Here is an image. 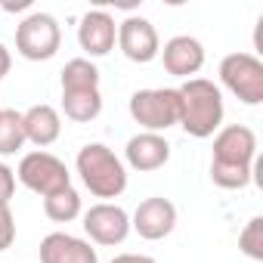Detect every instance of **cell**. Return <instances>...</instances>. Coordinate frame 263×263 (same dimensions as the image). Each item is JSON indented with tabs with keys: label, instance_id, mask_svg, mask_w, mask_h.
Returning a JSON list of instances; mask_svg holds the SVG:
<instances>
[{
	"label": "cell",
	"instance_id": "cell-8",
	"mask_svg": "<svg viewBox=\"0 0 263 263\" xmlns=\"http://www.w3.org/2000/svg\"><path fill=\"white\" fill-rule=\"evenodd\" d=\"M84 232L90 235V241L96 245H121L130 235V217L121 204H108L99 201L84 214Z\"/></svg>",
	"mask_w": 263,
	"mask_h": 263
},
{
	"label": "cell",
	"instance_id": "cell-2",
	"mask_svg": "<svg viewBox=\"0 0 263 263\" xmlns=\"http://www.w3.org/2000/svg\"><path fill=\"white\" fill-rule=\"evenodd\" d=\"M74 167L81 174V183L96 198H118L127 189V167H124V161L102 143H87L78 152Z\"/></svg>",
	"mask_w": 263,
	"mask_h": 263
},
{
	"label": "cell",
	"instance_id": "cell-11",
	"mask_svg": "<svg viewBox=\"0 0 263 263\" xmlns=\"http://www.w3.org/2000/svg\"><path fill=\"white\" fill-rule=\"evenodd\" d=\"M161 62H164V71L174 74V78H192L201 71L204 65V47L198 37H189V34H177L164 44V50L158 53Z\"/></svg>",
	"mask_w": 263,
	"mask_h": 263
},
{
	"label": "cell",
	"instance_id": "cell-5",
	"mask_svg": "<svg viewBox=\"0 0 263 263\" xmlns=\"http://www.w3.org/2000/svg\"><path fill=\"white\" fill-rule=\"evenodd\" d=\"M220 81L245 105H260L263 102V62L257 56H251V53H229V56H223Z\"/></svg>",
	"mask_w": 263,
	"mask_h": 263
},
{
	"label": "cell",
	"instance_id": "cell-21",
	"mask_svg": "<svg viewBox=\"0 0 263 263\" xmlns=\"http://www.w3.org/2000/svg\"><path fill=\"white\" fill-rule=\"evenodd\" d=\"M238 248L251 260H263V217H251L238 232Z\"/></svg>",
	"mask_w": 263,
	"mask_h": 263
},
{
	"label": "cell",
	"instance_id": "cell-3",
	"mask_svg": "<svg viewBox=\"0 0 263 263\" xmlns=\"http://www.w3.org/2000/svg\"><path fill=\"white\" fill-rule=\"evenodd\" d=\"M130 115L146 134H161V130L180 124V93L174 87L137 90L130 96Z\"/></svg>",
	"mask_w": 263,
	"mask_h": 263
},
{
	"label": "cell",
	"instance_id": "cell-19",
	"mask_svg": "<svg viewBox=\"0 0 263 263\" xmlns=\"http://www.w3.org/2000/svg\"><path fill=\"white\" fill-rule=\"evenodd\" d=\"M22 146H25L22 111H16V108H0V155H16Z\"/></svg>",
	"mask_w": 263,
	"mask_h": 263
},
{
	"label": "cell",
	"instance_id": "cell-12",
	"mask_svg": "<svg viewBox=\"0 0 263 263\" xmlns=\"http://www.w3.org/2000/svg\"><path fill=\"white\" fill-rule=\"evenodd\" d=\"M118 41V22L105 10H90L78 25V44L87 56H108Z\"/></svg>",
	"mask_w": 263,
	"mask_h": 263
},
{
	"label": "cell",
	"instance_id": "cell-15",
	"mask_svg": "<svg viewBox=\"0 0 263 263\" xmlns=\"http://www.w3.org/2000/svg\"><path fill=\"white\" fill-rule=\"evenodd\" d=\"M22 127H25V143H34L37 149H47L62 134V118L53 105L41 102V105H31L28 111H22Z\"/></svg>",
	"mask_w": 263,
	"mask_h": 263
},
{
	"label": "cell",
	"instance_id": "cell-6",
	"mask_svg": "<svg viewBox=\"0 0 263 263\" xmlns=\"http://www.w3.org/2000/svg\"><path fill=\"white\" fill-rule=\"evenodd\" d=\"M16 177H19L22 186H28L31 192H37L44 198L59 192V189H65V186H71V174H68L65 161H59L50 152H28V155H22Z\"/></svg>",
	"mask_w": 263,
	"mask_h": 263
},
{
	"label": "cell",
	"instance_id": "cell-23",
	"mask_svg": "<svg viewBox=\"0 0 263 263\" xmlns=\"http://www.w3.org/2000/svg\"><path fill=\"white\" fill-rule=\"evenodd\" d=\"M13 195H16V171L0 161V204H10Z\"/></svg>",
	"mask_w": 263,
	"mask_h": 263
},
{
	"label": "cell",
	"instance_id": "cell-4",
	"mask_svg": "<svg viewBox=\"0 0 263 263\" xmlns=\"http://www.w3.org/2000/svg\"><path fill=\"white\" fill-rule=\"evenodd\" d=\"M62 47V28L50 13H31L16 28V50L28 62H47Z\"/></svg>",
	"mask_w": 263,
	"mask_h": 263
},
{
	"label": "cell",
	"instance_id": "cell-16",
	"mask_svg": "<svg viewBox=\"0 0 263 263\" xmlns=\"http://www.w3.org/2000/svg\"><path fill=\"white\" fill-rule=\"evenodd\" d=\"M62 108H65L68 121L90 124L102 111V93L99 90H71V93H62Z\"/></svg>",
	"mask_w": 263,
	"mask_h": 263
},
{
	"label": "cell",
	"instance_id": "cell-10",
	"mask_svg": "<svg viewBox=\"0 0 263 263\" xmlns=\"http://www.w3.org/2000/svg\"><path fill=\"white\" fill-rule=\"evenodd\" d=\"M177 226V208L171 198H146L140 201V208L134 211L130 229H137L140 238L146 241H158L164 235H171Z\"/></svg>",
	"mask_w": 263,
	"mask_h": 263
},
{
	"label": "cell",
	"instance_id": "cell-24",
	"mask_svg": "<svg viewBox=\"0 0 263 263\" xmlns=\"http://www.w3.org/2000/svg\"><path fill=\"white\" fill-rule=\"evenodd\" d=\"M108 263H155V260L146 257V254H118V257H111Z\"/></svg>",
	"mask_w": 263,
	"mask_h": 263
},
{
	"label": "cell",
	"instance_id": "cell-9",
	"mask_svg": "<svg viewBox=\"0 0 263 263\" xmlns=\"http://www.w3.org/2000/svg\"><path fill=\"white\" fill-rule=\"evenodd\" d=\"M254 155H257V137L245 124H229L214 137V158L211 161L254 167Z\"/></svg>",
	"mask_w": 263,
	"mask_h": 263
},
{
	"label": "cell",
	"instance_id": "cell-25",
	"mask_svg": "<svg viewBox=\"0 0 263 263\" xmlns=\"http://www.w3.org/2000/svg\"><path fill=\"white\" fill-rule=\"evenodd\" d=\"M10 65H13V56L7 50V44H0V81H4L10 74Z\"/></svg>",
	"mask_w": 263,
	"mask_h": 263
},
{
	"label": "cell",
	"instance_id": "cell-7",
	"mask_svg": "<svg viewBox=\"0 0 263 263\" xmlns=\"http://www.w3.org/2000/svg\"><path fill=\"white\" fill-rule=\"evenodd\" d=\"M118 47H121V53H124L130 62H140V65L158 59V53H161L158 31H155V25H152L149 19H143V16H127V19L118 25Z\"/></svg>",
	"mask_w": 263,
	"mask_h": 263
},
{
	"label": "cell",
	"instance_id": "cell-17",
	"mask_svg": "<svg viewBox=\"0 0 263 263\" xmlns=\"http://www.w3.org/2000/svg\"><path fill=\"white\" fill-rule=\"evenodd\" d=\"M44 214L53 220V223H71L74 217H81V195L74 186H65L53 195L44 198Z\"/></svg>",
	"mask_w": 263,
	"mask_h": 263
},
{
	"label": "cell",
	"instance_id": "cell-14",
	"mask_svg": "<svg viewBox=\"0 0 263 263\" xmlns=\"http://www.w3.org/2000/svg\"><path fill=\"white\" fill-rule=\"evenodd\" d=\"M41 263H99V254L90 241L78 235L50 232L41 241Z\"/></svg>",
	"mask_w": 263,
	"mask_h": 263
},
{
	"label": "cell",
	"instance_id": "cell-20",
	"mask_svg": "<svg viewBox=\"0 0 263 263\" xmlns=\"http://www.w3.org/2000/svg\"><path fill=\"white\" fill-rule=\"evenodd\" d=\"M211 180H214L220 189H245V186L254 180V167H245V164H220V161H211Z\"/></svg>",
	"mask_w": 263,
	"mask_h": 263
},
{
	"label": "cell",
	"instance_id": "cell-1",
	"mask_svg": "<svg viewBox=\"0 0 263 263\" xmlns=\"http://www.w3.org/2000/svg\"><path fill=\"white\" fill-rule=\"evenodd\" d=\"M180 93V127L195 140L214 137L223 124V93L208 78H189Z\"/></svg>",
	"mask_w": 263,
	"mask_h": 263
},
{
	"label": "cell",
	"instance_id": "cell-22",
	"mask_svg": "<svg viewBox=\"0 0 263 263\" xmlns=\"http://www.w3.org/2000/svg\"><path fill=\"white\" fill-rule=\"evenodd\" d=\"M13 241H16V220H13V211H10V204H0V254H4Z\"/></svg>",
	"mask_w": 263,
	"mask_h": 263
},
{
	"label": "cell",
	"instance_id": "cell-18",
	"mask_svg": "<svg viewBox=\"0 0 263 263\" xmlns=\"http://www.w3.org/2000/svg\"><path fill=\"white\" fill-rule=\"evenodd\" d=\"M71 90H99V68L90 59H71L62 68V93Z\"/></svg>",
	"mask_w": 263,
	"mask_h": 263
},
{
	"label": "cell",
	"instance_id": "cell-13",
	"mask_svg": "<svg viewBox=\"0 0 263 263\" xmlns=\"http://www.w3.org/2000/svg\"><path fill=\"white\" fill-rule=\"evenodd\" d=\"M124 158L127 164L140 171V174H152L158 167H164L171 161V143L161 137V134H137L127 140V149H124Z\"/></svg>",
	"mask_w": 263,
	"mask_h": 263
}]
</instances>
